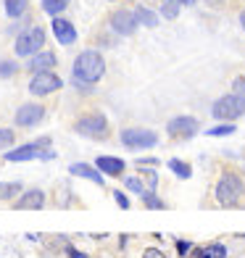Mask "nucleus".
Here are the masks:
<instances>
[{
    "label": "nucleus",
    "mask_w": 245,
    "mask_h": 258,
    "mask_svg": "<svg viewBox=\"0 0 245 258\" xmlns=\"http://www.w3.org/2000/svg\"><path fill=\"white\" fill-rule=\"evenodd\" d=\"M242 195H245L242 179L237 177L235 171H221V177H219V182H216V187H214L216 203L224 206V208H229V206H237Z\"/></svg>",
    "instance_id": "f03ea898"
},
{
    "label": "nucleus",
    "mask_w": 245,
    "mask_h": 258,
    "mask_svg": "<svg viewBox=\"0 0 245 258\" xmlns=\"http://www.w3.org/2000/svg\"><path fill=\"white\" fill-rule=\"evenodd\" d=\"M3 8H6V14H8L11 19H19V16L27 14L29 0H3Z\"/></svg>",
    "instance_id": "a211bd4d"
},
{
    "label": "nucleus",
    "mask_w": 245,
    "mask_h": 258,
    "mask_svg": "<svg viewBox=\"0 0 245 258\" xmlns=\"http://www.w3.org/2000/svg\"><path fill=\"white\" fill-rule=\"evenodd\" d=\"M240 24H242V29H245V11H242V14H240Z\"/></svg>",
    "instance_id": "4c0bfd02"
},
{
    "label": "nucleus",
    "mask_w": 245,
    "mask_h": 258,
    "mask_svg": "<svg viewBox=\"0 0 245 258\" xmlns=\"http://www.w3.org/2000/svg\"><path fill=\"white\" fill-rule=\"evenodd\" d=\"M179 3H177V0H163V3H161V16L163 19H177L179 16Z\"/></svg>",
    "instance_id": "5701e85b"
},
{
    "label": "nucleus",
    "mask_w": 245,
    "mask_h": 258,
    "mask_svg": "<svg viewBox=\"0 0 245 258\" xmlns=\"http://www.w3.org/2000/svg\"><path fill=\"white\" fill-rule=\"evenodd\" d=\"M21 192L19 182H0V203H11Z\"/></svg>",
    "instance_id": "aec40b11"
},
{
    "label": "nucleus",
    "mask_w": 245,
    "mask_h": 258,
    "mask_svg": "<svg viewBox=\"0 0 245 258\" xmlns=\"http://www.w3.org/2000/svg\"><path fill=\"white\" fill-rule=\"evenodd\" d=\"M95 166L103 171V174H108V177H121L124 169H127V163L121 158H113V156H100L95 161Z\"/></svg>",
    "instance_id": "2eb2a0df"
},
{
    "label": "nucleus",
    "mask_w": 245,
    "mask_h": 258,
    "mask_svg": "<svg viewBox=\"0 0 245 258\" xmlns=\"http://www.w3.org/2000/svg\"><path fill=\"white\" fill-rule=\"evenodd\" d=\"M169 169L177 174L179 179H190L193 177V166H190V163H185V161H179V158H169Z\"/></svg>",
    "instance_id": "412c9836"
},
{
    "label": "nucleus",
    "mask_w": 245,
    "mask_h": 258,
    "mask_svg": "<svg viewBox=\"0 0 245 258\" xmlns=\"http://www.w3.org/2000/svg\"><path fill=\"white\" fill-rule=\"evenodd\" d=\"M69 6V0H40V8H42V14H48V16H61L64 11Z\"/></svg>",
    "instance_id": "6ab92c4d"
},
{
    "label": "nucleus",
    "mask_w": 245,
    "mask_h": 258,
    "mask_svg": "<svg viewBox=\"0 0 245 258\" xmlns=\"http://www.w3.org/2000/svg\"><path fill=\"white\" fill-rule=\"evenodd\" d=\"M61 87H64V79L58 77V74H53V72L32 74V79H29V92H32V95H37V98L53 95V92H58Z\"/></svg>",
    "instance_id": "6e6552de"
},
{
    "label": "nucleus",
    "mask_w": 245,
    "mask_h": 258,
    "mask_svg": "<svg viewBox=\"0 0 245 258\" xmlns=\"http://www.w3.org/2000/svg\"><path fill=\"white\" fill-rule=\"evenodd\" d=\"M245 113V100L237 98L235 92H229V95H221L214 105H211V116L216 121H235Z\"/></svg>",
    "instance_id": "39448f33"
},
{
    "label": "nucleus",
    "mask_w": 245,
    "mask_h": 258,
    "mask_svg": "<svg viewBox=\"0 0 245 258\" xmlns=\"http://www.w3.org/2000/svg\"><path fill=\"white\" fill-rule=\"evenodd\" d=\"M198 255H201V258H211V250H201Z\"/></svg>",
    "instance_id": "e433bc0d"
},
{
    "label": "nucleus",
    "mask_w": 245,
    "mask_h": 258,
    "mask_svg": "<svg viewBox=\"0 0 245 258\" xmlns=\"http://www.w3.org/2000/svg\"><path fill=\"white\" fill-rule=\"evenodd\" d=\"M58 63V58H55V53L53 50H40L37 55H32L29 58V63H27V69L32 74H40V72H53V66Z\"/></svg>",
    "instance_id": "ddd939ff"
},
{
    "label": "nucleus",
    "mask_w": 245,
    "mask_h": 258,
    "mask_svg": "<svg viewBox=\"0 0 245 258\" xmlns=\"http://www.w3.org/2000/svg\"><path fill=\"white\" fill-rule=\"evenodd\" d=\"M135 16H137V24L140 27H148V29L158 27V14H156V11H150L148 6H137L135 8Z\"/></svg>",
    "instance_id": "f3484780"
},
{
    "label": "nucleus",
    "mask_w": 245,
    "mask_h": 258,
    "mask_svg": "<svg viewBox=\"0 0 245 258\" xmlns=\"http://www.w3.org/2000/svg\"><path fill=\"white\" fill-rule=\"evenodd\" d=\"M108 24L116 34H121V37H132V34L137 32V27H140L135 11H130V8H116L111 14V19H108Z\"/></svg>",
    "instance_id": "1a4fd4ad"
},
{
    "label": "nucleus",
    "mask_w": 245,
    "mask_h": 258,
    "mask_svg": "<svg viewBox=\"0 0 245 258\" xmlns=\"http://www.w3.org/2000/svg\"><path fill=\"white\" fill-rule=\"evenodd\" d=\"M42 119H45V108H42L40 103H21L19 108H16V116H14L16 126H21V129L37 126Z\"/></svg>",
    "instance_id": "9d476101"
},
{
    "label": "nucleus",
    "mask_w": 245,
    "mask_h": 258,
    "mask_svg": "<svg viewBox=\"0 0 245 258\" xmlns=\"http://www.w3.org/2000/svg\"><path fill=\"white\" fill-rule=\"evenodd\" d=\"M235 124L232 121H224V124H216V126H211V129H206V137H229V135H235Z\"/></svg>",
    "instance_id": "4be33fe9"
},
{
    "label": "nucleus",
    "mask_w": 245,
    "mask_h": 258,
    "mask_svg": "<svg viewBox=\"0 0 245 258\" xmlns=\"http://www.w3.org/2000/svg\"><path fill=\"white\" fill-rule=\"evenodd\" d=\"M179 6H195V0H177Z\"/></svg>",
    "instance_id": "c9c22d12"
},
{
    "label": "nucleus",
    "mask_w": 245,
    "mask_h": 258,
    "mask_svg": "<svg viewBox=\"0 0 245 258\" xmlns=\"http://www.w3.org/2000/svg\"><path fill=\"white\" fill-rule=\"evenodd\" d=\"M16 72H19V66H16L14 61H6V58H0V77L8 79V77H14Z\"/></svg>",
    "instance_id": "393cba45"
},
{
    "label": "nucleus",
    "mask_w": 245,
    "mask_h": 258,
    "mask_svg": "<svg viewBox=\"0 0 245 258\" xmlns=\"http://www.w3.org/2000/svg\"><path fill=\"white\" fill-rule=\"evenodd\" d=\"M137 166H150V169H156V166H158V161H156V158H140V161H137Z\"/></svg>",
    "instance_id": "473e14b6"
},
{
    "label": "nucleus",
    "mask_w": 245,
    "mask_h": 258,
    "mask_svg": "<svg viewBox=\"0 0 245 258\" xmlns=\"http://www.w3.org/2000/svg\"><path fill=\"white\" fill-rule=\"evenodd\" d=\"M143 177H145V182H148V190H156L158 174H156V171H143Z\"/></svg>",
    "instance_id": "7c9ffc66"
},
{
    "label": "nucleus",
    "mask_w": 245,
    "mask_h": 258,
    "mask_svg": "<svg viewBox=\"0 0 245 258\" xmlns=\"http://www.w3.org/2000/svg\"><path fill=\"white\" fill-rule=\"evenodd\" d=\"M232 92H235L237 98H242V100H245V74L235 77V82H232Z\"/></svg>",
    "instance_id": "cd10ccee"
},
{
    "label": "nucleus",
    "mask_w": 245,
    "mask_h": 258,
    "mask_svg": "<svg viewBox=\"0 0 245 258\" xmlns=\"http://www.w3.org/2000/svg\"><path fill=\"white\" fill-rule=\"evenodd\" d=\"M45 45V29L42 27H29L27 32H21L16 42H14V53L19 58H32V55H37Z\"/></svg>",
    "instance_id": "7ed1b4c3"
},
{
    "label": "nucleus",
    "mask_w": 245,
    "mask_h": 258,
    "mask_svg": "<svg viewBox=\"0 0 245 258\" xmlns=\"http://www.w3.org/2000/svg\"><path fill=\"white\" fill-rule=\"evenodd\" d=\"M143 258H169L163 250H158V248H148L145 253H143Z\"/></svg>",
    "instance_id": "2f4dec72"
},
{
    "label": "nucleus",
    "mask_w": 245,
    "mask_h": 258,
    "mask_svg": "<svg viewBox=\"0 0 245 258\" xmlns=\"http://www.w3.org/2000/svg\"><path fill=\"white\" fill-rule=\"evenodd\" d=\"M119 140L130 148V150H145V148H153L158 145V135L153 129H143V126H130V129H121Z\"/></svg>",
    "instance_id": "0eeeda50"
},
{
    "label": "nucleus",
    "mask_w": 245,
    "mask_h": 258,
    "mask_svg": "<svg viewBox=\"0 0 245 258\" xmlns=\"http://www.w3.org/2000/svg\"><path fill=\"white\" fill-rule=\"evenodd\" d=\"M48 145H50V137H42V140H37V143H29V145H21L16 150H8L6 161L19 163V161H34V158H55L53 150H42Z\"/></svg>",
    "instance_id": "423d86ee"
},
{
    "label": "nucleus",
    "mask_w": 245,
    "mask_h": 258,
    "mask_svg": "<svg viewBox=\"0 0 245 258\" xmlns=\"http://www.w3.org/2000/svg\"><path fill=\"white\" fill-rule=\"evenodd\" d=\"M69 171L74 174V177H85V179H90V182H95V184H103V171L98 169V166H90V163H72L69 166Z\"/></svg>",
    "instance_id": "dca6fc26"
},
{
    "label": "nucleus",
    "mask_w": 245,
    "mask_h": 258,
    "mask_svg": "<svg viewBox=\"0 0 245 258\" xmlns=\"http://www.w3.org/2000/svg\"><path fill=\"white\" fill-rule=\"evenodd\" d=\"M106 74V61L98 50H82L74 61V69H72V77H74V85L79 90H92L95 82L103 79Z\"/></svg>",
    "instance_id": "f257e3e1"
},
{
    "label": "nucleus",
    "mask_w": 245,
    "mask_h": 258,
    "mask_svg": "<svg viewBox=\"0 0 245 258\" xmlns=\"http://www.w3.org/2000/svg\"><path fill=\"white\" fill-rule=\"evenodd\" d=\"M208 250H211V258H227V248L221 242H214Z\"/></svg>",
    "instance_id": "c756f323"
},
{
    "label": "nucleus",
    "mask_w": 245,
    "mask_h": 258,
    "mask_svg": "<svg viewBox=\"0 0 245 258\" xmlns=\"http://www.w3.org/2000/svg\"><path fill=\"white\" fill-rule=\"evenodd\" d=\"M111 3H113V0H111Z\"/></svg>",
    "instance_id": "ea45409f"
},
{
    "label": "nucleus",
    "mask_w": 245,
    "mask_h": 258,
    "mask_svg": "<svg viewBox=\"0 0 245 258\" xmlns=\"http://www.w3.org/2000/svg\"><path fill=\"white\" fill-rule=\"evenodd\" d=\"M198 129H201V124H198L195 116H174L166 124L169 137H179V140H190Z\"/></svg>",
    "instance_id": "9b49d317"
},
{
    "label": "nucleus",
    "mask_w": 245,
    "mask_h": 258,
    "mask_svg": "<svg viewBox=\"0 0 245 258\" xmlns=\"http://www.w3.org/2000/svg\"><path fill=\"white\" fill-rule=\"evenodd\" d=\"M177 250H179V255H185V253L190 250V242H188V240H179V242H177Z\"/></svg>",
    "instance_id": "72a5a7b5"
},
{
    "label": "nucleus",
    "mask_w": 245,
    "mask_h": 258,
    "mask_svg": "<svg viewBox=\"0 0 245 258\" xmlns=\"http://www.w3.org/2000/svg\"><path fill=\"white\" fill-rule=\"evenodd\" d=\"M66 253H69V258H87V255H82V253L74 250V248H66Z\"/></svg>",
    "instance_id": "f704fd0d"
},
{
    "label": "nucleus",
    "mask_w": 245,
    "mask_h": 258,
    "mask_svg": "<svg viewBox=\"0 0 245 258\" xmlns=\"http://www.w3.org/2000/svg\"><path fill=\"white\" fill-rule=\"evenodd\" d=\"M14 140H16V132H14V129H3V126H0V150H3V148H11V145H14Z\"/></svg>",
    "instance_id": "a878e982"
},
{
    "label": "nucleus",
    "mask_w": 245,
    "mask_h": 258,
    "mask_svg": "<svg viewBox=\"0 0 245 258\" xmlns=\"http://www.w3.org/2000/svg\"><path fill=\"white\" fill-rule=\"evenodd\" d=\"M74 129L79 135H85L90 140H106L108 137V119H106V113H100V111H92V113H85V116H79Z\"/></svg>",
    "instance_id": "20e7f679"
},
{
    "label": "nucleus",
    "mask_w": 245,
    "mask_h": 258,
    "mask_svg": "<svg viewBox=\"0 0 245 258\" xmlns=\"http://www.w3.org/2000/svg\"><path fill=\"white\" fill-rule=\"evenodd\" d=\"M45 206V192L42 190H27V192H21V198L14 203V208L16 211H40Z\"/></svg>",
    "instance_id": "f8f14e48"
},
{
    "label": "nucleus",
    "mask_w": 245,
    "mask_h": 258,
    "mask_svg": "<svg viewBox=\"0 0 245 258\" xmlns=\"http://www.w3.org/2000/svg\"><path fill=\"white\" fill-rule=\"evenodd\" d=\"M242 171H245V161H242Z\"/></svg>",
    "instance_id": "58836bf2"
},
{
    "label": "nucleus",
    "mask_w": 245,
    "mask_h": 258,
    "mask_svg": "<svg viewBox=\"0 0 245 258\" xmlns=\"http://www.w3.org/2000/svg\"><path fill=\"white\" fill-rule=\"evenodd\" d=\"M140 198H143V203H145L148 208H158V211H161V208H166V203H163L161 198L156 195V190H145Z\"/></svg>",
    "instance_id": "b1692460"
},
{
    "label": "nucleus",
    "mask_w": 245,
    "mask_h": 258,
    "mask_svg": "<svg viewBox=\"0 0 245 258\" xmlns=\"http://www.w3.org/2000/svg\"><path fill=\"white\" fill-rule=\"evenodd\" d=\"M113 201H116V206H119L121 211H130L132 208V203H130V198H127L121 190H113Z\"/></svg>",
    "instance_id": "c85d7f7f"
},
{
    "label": "nucleus",
    "mask_w": 245,
    "mask_h": 258,
    "mask_svg": "<svg viewBox=\"0 0 245 258\" xmlns=\"http://www.w3.org/2000/svg\"><path fill=\"white\" fill-rule=\"evenodd\" d=\"M53 34H55V40L61 42V45L77 42V29H74V24H72V21H66V19H61V16L53 19Z\"/></svg>",
    "instance_id": "4468645a"
},
{
    "label": "nucleus",
    "mask_w": 245,
    "mask_h": 258,
    "mask_svg": "<svg viewBox=\"0 0 245 258\" xmlns=\"http://www.w3.org/2000/svg\"><path fill=\"white\" fill-rule=\"evenodd\" d=\"M124 184H127V190H132V192H137V195H143V192L148 190V187L143 184V179H137V177H127Z\"/></svg>",
    "instance_id": "bb28decb"
}]
</instances>
